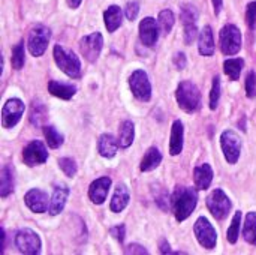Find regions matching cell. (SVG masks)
<instances>
[{
  "label": "cell",
  "mask_w": 256,
  "mask_h": 255,
  "mask_svg": "<svg viewBox=\"0 0 256 255\" xmlns=\"http://www.w3.org/2000/svg\"><path fill=\"white\" fill-rule=\"evenodd\" d=\"M54 60L57 63V66L70 78H80L81 75V62L78 59V56L62 47V45H56L54 47Z\"/></svg>",
  "instance_id": "cell-3"
},
{
  "label": "cell",
  "mask_w": 256,
  "mask_h": 255,
  "mask_svg": "<svg viewBox=\"0 0 256 255\" xmlns=\"http://www.w3.org/2000/svg\"><path fill=\"white\" fill-rule=\"evenodd\" d=\"M183 150V123L176 120L171 129V141H170V153L172 156L180 155Z\"/></svg>",
  "instance_id": "cell-21"
},
{
  "label": "cell",
  "mask_w": 256,
  "mask_h": 255,
  "mask_svg": "<svg viewBox=\"0 0 256 255\" xmlns=\"http://www.w3.org/2000/svg\"><path fill=\"white\" fill-rule=\"evenodd\" d=\"M102 47H104V38L99 32H94L92 35H87L84 36L81 41H80V50H81V54L90 62V63H94L102 51Z\"/></svg>",
  "instance_id": "cell-11"
},
{
  "label": "cell",
  "mask_w": 256,
  "mask_h": 255,
  "mask_svg": "<svg viewBox=\"0 0 256 255\" xmlns=\"http://www.w3.org/2000/svg\"><path fill=\"white\" fill-rule=\"evenodd\" d=\"M24 60H26V51H24V42H20L16 44L14 48H12V66L15 69H21L24 66Z\"/></svg>",
  "instance_id": "cell-34"
},
{
  "label": "cell",
  "mask_w": 256,
  "mask_h": 255,
  "mask_svg": "<svg viewBox=\"0 0 256 255\" xmlns=\"http://www.w3.org/2000/svg\"><path fill=\"white\" fill-rule=\"evenodd\" d=\"M159 38V23L154 18L147 17L140 23V39L144 45L153 47Z\"/></svg>",
  "instance_id": "cell-14"
},
{
  "label": "cell",
  "mask_w": 256,
  "mask_h": 255,
  "mask_svg": "<svg viewBox=\"0 0 256 255\" xmlns=\"http://www.w3.org/2000/svg\"><path fill=\"white\" fill-rule=\"evenodd\" d=\"M194 233L200 242L201 246H204L206 249H213L216 246L218 242V233L214 230V227L210 224V221L204 216L198 218L194 227Z\"/></svg>",
  "instance_id": "cell-7"
},
{
  "label": "cell",
  "mask_w": 256,
  "mask_h": 255,
  "mask_svg": "<svg viewBox=\"0 0 256 255\" xmlns=\"http://www.w3.org/2000/svg\"><path fill=\"white\" fill-rule=\"evenodd\" d=\"M22 114H24L22 101H20L16 98L6 101V104L2 108V125H3V128H6V129L14 128L21 120Z\"/></svg>",
  "instance_id": "cell-12"
},
{
  "label": "cell",
  "mask_w": 256,
  "mask_h": 255,
  "mask_svg": "<svg viewBox=\"0 0 256 255\" xmlns=\"http://www.w3.org/2000/svg\"><path fill=\"white\" fill-rule=\"evenodd\" d=\"M111 188V179L110 177H99L96 179L90 188H88V197L94 204H102L105 203L108 192Z\"/></svg>",
  "instance_id": "cell-15"
},
{
  "label": "cell",
  "mask_w": 256,
  "mask_h": 255,
  "mask_svg": "<svg viewBox=\"0 0 256 255\" xmlns=\"http://www.w3.org/2000/svg\"><path fill=\"white\" fill-rule=\"evenodd\" d=\"M180 18H182L183 24H195L198 20L196 8L194 5H183L182 12H180Z\"/></svg>",
  "instance_id": "cell-35"
},
{
  "label": "cell",
  "mask_w": 256,
  "mask_h": 255,
  "mask_svg": "<svg viewBox=\"0 0 256 255\" xmlns=\"http://www.w3.org/2000/svg\"><path fill=\"white\" fill-rule=\"evenodd\" d=\"M246 20H248V26L250 29L256 27V2H252L248 5V12H246Z\"/></svg>",
  "instance_id": "cell-41"
},
{
  "label": "cell",
  "mask_w": 256,
  "mask_h": 255,
  "mask_svg": "<svg viewBox=\"0 0 256 255\" xmlns=\"http://www.w3.org/2000/svg\"><path fill=\"white\" fill-rule=\"evenodd\" d=\"M196 35H198V29L195 24H184V42L188 45L195 41Z\"/></svg>",
  "instance_id": "cell-40"
},
{
  "label": "cell",
  "mask_w": 256,
  "mask_h": 255,
  "mask_svg": "<svg viewBox=\"0 0 256 255\" xmlns=\"http://www.w3.org/2000/svg\"><path fill=\"white\" fill-rule=\"evenodd\" d=\"M128 203H129V191L126 188V185L122 183V185H118L116 188V192L112 195V200H111V204H110L111 212H114V213L122 212L128 206Z\"/></svg>",
  "instance_id": "cell-24"
},
{
  "label": "cell",
  "mask_w": 256,
  "mask_h": 255,
  "mask_svg": "<svg viewBox=\"0 0 256 255\" xmlns=\"http://www.w3.org/2000/svg\"><path fill=\"white\" fill-rule=\"evenodd\" d=\"M48 92L52 95V96H57L60 99H64V101H69L75 92H76V87L72 86V84H64V83H60V81H48Z\"/></svg>",
  "instance_id": "cell-20"
},
{
  "label": "cell",
  "mask_w": 256,
  "mask_h": 255,
  "mask_svg": "<svg viewBox=\"0 0 256 255\" xmlns=\"http://www.w3.org/2000/svg\"><path fill=\"white\" fill-rule=\"evenodd\" d=\"M246 96L255 98L256 96V72L250 71L246 77Z\"/></svg>",
  "instance_id": "cell-38"
},
{
  "label": "cell",
  "mask_w": 256,
  "mask_h": 255,
  "mask_svg": "<svg viewBox=\"0 0 256 255\" xmlns=\"http://www.w3.org/2000/svg\"><path fill=\"white\" fill-rule=\"evenodd\" d=\"M171 201H172V210H174L176 219L182 222L188 219L195 210L196 203H198V192L194 188L182 186L176 189Z\"/></svg>",
  "instance_id": "cell-1"
},
{
  "label": "cell",
  "mask_w": 256,
  "mask_h": 255,
  "mask_svg": "<svg viewBox=\"0 0 256 255\" xmlns=\"http://www.w3.org/2000/svg\"><path fill=\"white\" fill-rule=\"evenodd\" d=\"M27 207L34 213H44L48 209V195L40 189H30L24 195Z\"/></svg>",
  "instance_id": "cell-16"
},
{
  "label": "cell",
  "mask_w": 256,
  "mask_h": 255,
  "mask_svg": "<svg viewBox=\"0 0 256 255\" xmlns=\"http://www.w3.org/2000/svg\"><path fill=\"white\" fill-rule=\"evenodd\" d=\"M231 206H232L231 200L228 198V195L222 189H214L207 197V207H208L210 213L219 221H222L228 216Z\"/></svg>",
  "instance_id": "cell-5"
},
{
  "label": "cell",
  "mask_w": 256,
  "mask_h": 255,
  "mask_svg": "<svg viewBox=\"0 0 256 255\" xmlns=\"http://www.w3.org/2000/svg\"><path fill=\"white\" fill-rule=\"evenodd\" d=\"M194 180L195 186L200 191H206L210 188L212 180H213V170L208 164H202L194 170Z\"/></svg>",
  "instance_id": "cell-18"
},
{
  "label": "cell",
  "mask_w": 256,
  "mask_h": 255,
  "mask_svg": "<svg viewBox=\"0 0 256 255\" xmlns=\"http://www.w3.org/2000/svg\"><path fill=\"white\" fill-rule=\"evenodd\" d=\"M134 137H135V126L130 120H124L120 126V137H118V143L120 147L128 149L132 143H134Z\"/></svg>",
  "instance_id": "cell-28"
},
{
  "label": "cell",
  "mask_w": 256,
  "mask_h": 255,
  "mask_svg": "<svg viewBox=\"0 0 256 255\" xmlns=\"http://www.w3.org/2000/svg\"><path fill=\"white\" fill-rule=\"evenodd\" d=\"M50 38H51V32L48 27H45L42 24L33 27L28 35V51L34 57H40L48 47Z\"/></svg>",
  "instance_id": "cell-6"
},
{
  "label": "cell",
  "mask_w": 256,
  "mask_h": 255,
  "mask_svg": "<svg viewBox=\"0 0 256 255\" xmlns=\"http://www.w3.org/2000/svg\"><path fill=\"white\" fill-rule=\"evenodd\" d=\"M15 245L20 252L27 255H36L40 252V239L30 228H22L15 236Z\"/></svg>",
  "instance_id": "cell-10"
},
{
  "label": "cell",
  "mask_w": 256,
  "mask_h": 255,
  "mask_svg": "<svg viewBox=\"0 0 256 255\" xmlns=\"http://www.w3.org/2000/svg\"><path fill=\"white\" fill-rule=\"evenodd\" d=\"M129 86L130 90L134 93V96L142 102L150 101L152 98V84L150 80L147 77V74L142 69H138L135 72H132L130 78H129Z\"/></svg>",
  "instance_id": "cell-8"
},
{
  "label": "cell",
  "mask_w": 256,
  "mask_h": 255,
  "mask_svg": "<svg viewBox=\"0 0 256 255\" xmlns=\"http://www.w3.org/2000/svg\"><path fill=\"white\" fill-rule=\"evenodd\" d=\"M58 165H60L62 171L68 177H74L76 174V164H75L74 159H70V158H62V159H58Z\"/></svg>",
  "instance_id": "cell-37"
},
{
  "label": "cell",
  "mask_w": 256,
  "mask_h": 255,
  "mask_svg": "<svg viewBox=\"0 0 256 255\" xmlns=\"http://www.w3.org/2000/svg\"><path fill=\"white\" fill-rule=\"evenodd\" d=\"M219 99H220V78L214 77L212 92H210V108L212 110H216V107L219 104Z\"/></svg>",
  "instance_id": "cell-36"
},
{
  "label": "cell",
  "mask_w": 256,
  "mask_h": 255,
  "mask_svg": "<svg viewBox=\"0 0 256 255\" xmlns=\"http://www.w3.org/2000/svg\"><path fill=\"white\" fill-rule=\"evenodd\" d=\"M44 135L51 149H57L63 144V135L54 126H44Z\"/></svg>",
  "instance_id": "cell-31"
},
{
  "label": "cell",
  "mask_w": 256,
  "mask_h": 255,
  "mask_svg": "<svg viewBox=\"0 0 256 255\" xmlns=\"http://www.w3.org/2000/svg\"><path fill=\"white\" fill-rule=\"evenodd\" d=\"M243 66H244V60L243 59H228L225 60L224 63V69H225V74L232 80H238L240 78V74L243 71Z\"/></svg>",
  "instance_id": "cell-30"
},
{
  "label": "cell",
  "mask_w": 256,
  "mask_h": 255,
  "mask_svg": "<svg viewBox=\"0 0 256 255\" xmlns=\"http://www.w3.org/2000/svg\"><path fill=\"white\" fill-rule=\"evenodd\" d=\"M242 48V32L234 24H226L220 30V50L225 56H234Z\"/></svg>",
  "instance_id": "cell-4"
},
{
  "label": "cell",
  "mask_w": 256,
  "mask_h": 255,
  "mask_svg": "<svg viewBox=\"0 0 256 255\" xmlns=\"http://www.w3.org/2000/svg\"><path fill=\"white\" fill-rule=\"evenodd\" d=\"M174 21H176V18H174L172 11L165 9V11H162V12L159 14L158 23H159V27L162 29L164 33H170V32H171V29H172V26H174Z\"/></svg>",
  "instance_id": "cell-33"
},
{
  "label": "cell",
  "mask_w": 256,
  "mask_h": 255,
  "mask_svg": "<svg viewBox=\"0 0 256 255\" xmlns=\"http://www.w3.org/2000/svg\"><path fill=\"white\" fill-rule=\"evenodd\" d=\"M220 146H222V150H224V155H225V159L228 161V164H236L238 161L240 152H242L240 137L231 129L224 131L220 135Z\"/></svg>",
  "instance_id": "cell-9"
},
{
  "label": "cell",
  "mask_w": 256,
  "mask_h": 255,
  "mask_svg": "<svg viewBox=\"0 0 256 255\" xmlns=\"http://www.w3.org/2000/svg\"><path fill=\"white\" fill-rule=\"evenodd\" d=\"M198 48L200 53L202 56H213L214 54V39H213V32L210 26H206L200 35V41H198Z\"/></svg>",
  "instance_id": "cell-23"
},
{
  "label": "cell",
  "mask_w": 256,
  "mask_h": 255,
  "mask_svg": "<svg viewBox=\"0 0 256 255\" xmlns=\"http://www.w3.org/2000/svg\"><path fill=\"white\" fill-rule=\"evenodd\" d=\"M172 62H174V65H176V68H177V69H184V68H186V65H188V60H186L184 53H177V54L174 56Z\"/></svg>",
  "instance_id": "cell-43"
},
{
  "label": "cell",
  "mask_w": 256,
  "mask_h": 255,
  "mask_svg": "<svg viewBox=\"0 0 256 255\" xmlns=\"http://www.w3.org/2000/svg\"><path fill=\"white\" fill-rule=\"evenodd\" d=\"M160 252H162V254H170V252H171V249H170V243H168L165 239H162V240H160Z\"/></svg>",
  "instance_id": "cell-45"
},
{
  "label": "cell",
  "mask_w": 256,
  "mask_h": 255,
  "mask_svg": "<svg viewBox=\"0 0 256 255\" xmlns=\"http://www.w3.org/2000/svg\"><path fill=\"white\" fill-rule=\"evenodd\" d=\"M22 159H24V164L28 167L44 164L48 159V150L44 146V143L34 140L26 146V149L22 152Z\"/></svg>",
  "instance_id": "cell-13"
},
{
  "label": "cell",
  "mask_w": 256,
  "mask_h": 255,
  "mask_svg": "<svg viewBox=\"0 0 256 255\" xmlns=\"http://www.w3.org/2000/svg\"><path fill=\"white\" fill-rule=\"evenodd\" d=\"M81 2H82V0H68V5H69L72 9H76V8L81 5Z\"/></svg>",
  "instance_id": "cell-47"
},
{
  "label": "cell",
  "mask_w": 256,
  "mask_h": 255,
  "mask_svg": "<svg viewBox=\"0 0 256 255\" xmlns=\"http://www.w3.org/2000/svg\"><path fill=\"white\" fill-rule=\"evenodd\" d=\"M240 224H242V212H236L232 222H231V227L228 228V233H226L230 243H237L238 236H240Z\"/></svg>",
  "instance_id": "cell-32"
},
{
  "label": "cell",
  "mask_w": 256,
  "mask_h": 255,
  "mask_svg": "<svg viewBox=\"0 0 256 255\" xmlns=\"http://www.w3.org/2000/svg\"><path fill=\"white\" fill-rule=\"evenodd\" d=\"M162 162V155L156 147H152L147 150L141 161V171H152Z\"/></svg>",
  "instance_id": "cell-27"
},
{
  "label": "cell",
  "mask_w": 256,
  "mask_h": 255,
  "mask_svg": "<svg viewBox=\"0 0 256 255\" xmlns=\"http://www.w3.org/2000/svg\"><path fill=\"white\" fill-rule=\"evenodd\" d=\"M222 2L224 0H213V8H214V14L218 15L222 9Z\"/></svg>",
  "instance_id": "cell-46"
},
{
  "label": "cell",
  "mask_w": 256,
  "mask_h": 255,
  "mask_svg": "<svg viewBox=\"0 0 256 255\" xmlns=\"http://www.w3.org/2000/svg\"><path fill=\"white\" fill-rule=\"evenodd\" d=\"M68 197H69V188L66 185H60V186L54 188V194H52V198L50 203V213L52 216L58 215L64 209Z\"/></svg>",
  "instance_id": "cell-17"
},
{
  "label": "cell",
  "mask_w": 256,
  "mask_h": 255,
  "mask_svg": "<svg viewBox=\"0 0 256 255\" xmlns=\"http://www.w3.org/2000/svg\"><path fill=\"white\" fill-rule=\"evenodd\" d=\"M48 110L40 101H33L30 108V123L34 126H42L46 120Z\"/></svg>",
  "instance_id": "cell-26"
},
{
  "label": "cell",
  "mask_w": 256,
  "mask_h": 255,
  "mask_svg": "<svg viewBox=\"0 0 256 255\" xmlns=\"http://www.w3.org/2000/svg\"><path fill=\"white\" fill-rule=\"evenodd\" d=\"M14 191V173L9 165H4L0 173V195L6 198Z\"/></svg>",
  "instance_id": "cell-25"
},
{
  "label": "cell",
  "mask_w": 256,
  "mask_h": 255,
  "mask_svg": "<svg viewBox=\"0 0 256 255\" xmlns=\"http://www.w3.org/2000/svg\"><path fill=\"white\" fill-rule=\"evenodd\" d=\"M124 252H126V254H148V251L144 249V248L140 246V245H129V246L124 249Z\"/></svg>",
  "instance_id": "cell-44"
},
{
  "label": "cell",
  "mask_w": 256,
  "mask_h": 255,
  "mask_svg": "<svg viewBox=\"0 0 256 255\" xmlns=\"http://www.w3.org/2000/svg\"><path fill=\"white\" fill-rule=\"evenodd\" d=\"M118 146H120V143L111 134H104V135L99 137L98 150H99L100 156H104V158H112L117 153Z\"/></svg>",
  "instance_id": "cell-19"
},
{
  "label": "cell",
  "mask_w": 256,
  "mask_h": 255,
  "mask_svg": "<svg viewBox=\"0 0 256 255\" xmlns=\"http://www.w3.org/2000/svg\"><path fill=\"white\" fill-rule=\"evenodd\" d=\"M124 233H126V228H124V225H123V224L116 225V227H112V228L110 230V234H111L116 240H118L120 243L124 240Z\"/></svg>",
  "instance_id": "cell-42"
},
{
  "label": "cell",
  "mask_w": 256,
  "mask_h": 255,
  "mask_svg": "<svg viewBox=\"0 0 256 255\" xmlns=\"http://www.w3.org/2000/svg\"><path fill=\"white\" fill-rule=\"evenodd\" d=\"M243 237L248 243L256 246V212L248 213L246 222L243 227Z\"/></svg>",
  "instance_id": "cell-29"
},
{
  "label": "cell",
  "mask_w": 256,
  "mask_h": 255,
  "mask_svg": "<svg viewBox=\"0 0 256 255\" xmlns=\"http://www.w3.org/2000/svg\"><path fill=\"white\" fill-rule=\"evenodd\" d=\"M176 98L178 107L186 113H195L201 105V92L192 81H182L177 87Z\"/></svg>",
  "instance_id": "cell-2"
},
{
  "label": "cell",
  "mask_w": 256,
  "mask_h": 255,
  "mask_svg": "<svg viewBox=\"0 0 256 255\" xmlns=\"http://www.w3.org/2000/svg\"><path fill=\"white\" fill-rule=\"evenodd\" d=\"M138 12H140V3L138 2H129L124 8V14H126V18L134 21L136 17H138Z\"/></svg>",
  "instance_id": "cell-39"
},
{
  "label": "cell",
  "mask_w": 256,
  "mask_h": 255,
  "mask_svg": "<svg viewBox=\"0 0 256 255\" xmlns=\"http://www.w3.org/2000/svg\"><path fill=\"white\" fill-rule=\"evenodd\" d=\"M104 20H105V26L108 29V32H116L120 26H122V20H123V14L120 6L112 5L110 6L105 12H104Z\"/></svg>",
  "instance_id": "cell-22"
}]
</instances>
